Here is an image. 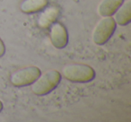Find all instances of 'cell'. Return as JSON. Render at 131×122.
I'll return each instance as SVG.
<instances>
[{
  "mask_svg": "<svg viewBox=\"0 0 131 122\" xmlns=\"http://www.w3.org/2000/svg\"><path fill=\"white\" fill-rule=\"evenodd\" d=\"M61 80V75L55 69L48 70L43 75L40 74L34 83L31 84V92L35 95L44 96L49 94L59 84Z\"/></svg>",
  "mask_w": 131,
  "mask_h": 122,
  "instance_id": "6da1fadb",
  "label": "cell"
},
{
  "mask_svg": "<svg viewBox=\"0 0 131 122\" xmlns=\"http://www.w3.org/2000/svg\"><path fill=\"white\" fill-rule=\"evenodd\" d=\"M62 74L67 80L73 83L85 84L95 78V71L86 64H69L62 69Z\"/></svg>",
  "mask_w": 131,
  "mask_h": 122,
  "instance_id": "7a4b0ae2",
  "label": "cell"
},
{
  "mask_svg": "<svg viewBox=\"0 0 131 122\" xmlns=\"http://www.w3.org/2000/svg\"><path fill=\"white\" fill-rule=\"evenodd\" d=\"M117 27V24L114 18L111 16H107L102 18L97 24L93 33V42L97 45H103L107 43L111 36L114 33Z\"/></svg>",
  "mask_w": 131,
  "mask_h": 122,
  "instance_id": "3957f363",
  "label": "cell"
},
{
  "mask_svg": "<svg viewBox=\"0 0 131 122\" xmlns=\"http://www.w3.org/2000/svg\"><path fill=\"white\" fill-rule=\"evenodd\" d=\"M41 72L37 66H31L17 70L10 77L11 84L15 87H24L31 85L38 79Z\"/></svg>",
  "mask_w": 131,
  "mask_h": 122,
  "instance_id": "277c9868",
  "label": "cell"
},
{
  "mask_svg": "<svg viewBox=\"0 0 131 122\" xmlns=\"http://www.w3.org/2000/svg\"><path fill=\"white\" fill-rule=\"evenodd\" d=\"M49 27V38L51 44L58 49L66 48L68 43V33L65 26L61 23H54Z\"/></svg>",
  "mask_w": 131,
  "mask_h": 122,
  "instance_id": "5b68a950",
  "label": "cell"
},
{
  "mask_svg": "<svg viewBox=\"0 0 131 122\" xmlns=\"http://www.w3.org/2000/svg\"><path fill=\"white\" fill-rule=\"evenodd\" d=\"M59 14V8L57 6H49L47 8L45 7L38 19L39 26L44 28V29L49 28L51 24L56 22Z\"/></svg>",
  "mask_w": 131,
  "mask_h": 122,
  "instance_id": "8992f818",
  "label": "cell"
},
{
  "mask_svg": "<svg viewBox=\"0 0 131 122\" xmlns=\"http://www.w3.org/2000/svg\"><path fill=\"white\" fill-rule=\"evenodd\" d=\"M113 15L117 24L120 26L127 25L131 22V0H127L125 3H122Z\"/></svg>",
  "mask_w": 131,
  "mask_h": 122,
  "instance_id": "52a82bcc",
  "label": "cell"
},
{
  "mask_svg": "<svg viewBox=\"0 0 131 122\" xmlns=\"http://www.w3.org/2000/svg\"><path fill=\"white\" fill-rule=\"evenodd\" d=\"M48 5L49 0H24L20 5V9L24 14L31 15L42 11Z\"/></svg>",
  "mask_w": 131,
  "mask_h": 122,
  "instance_id": "ba28073f",
  "label": "cell"
},
{
  "mask_svg": "<svg viewBox=\"0 0 131 122\" xmlns=\"http://www.w3.org/2000/svg\"><path fill=\"white\" fill-rule=\"evenodd\" d=\"M124 0H102L98 6V12L101 16H112L118 9Z\"/></svg>",
  "mask_w": 131,
  "mask_h": 122,
  "instance_id": "9c48e42d",
  "label": "cell"
},
{
  "mask_svg": "<svg viewBox=\"0 0 131 122\" xmlns=\"http://www.w3.org/2000/svg\"><path fill=\"white\" fill-rule=\"evenodd\" d=\"M6 53V46H5L4 42L2 41V40L0 39V58H2Z\"/></svg>",
  "mask_w": 131,
  "mask_h": 122,
  "instance_id": "30bf717a",
  "label": "cell"
},
{
  "mask_svg": "<svg viewBox=\"0 0 131 122\" xmlns=\"http://www.w3.org/2000/svg\"><path fill=\"white\" fill-rule=\"evenodd\" d=\"M2 109H3V102H2V101L0 100V112L2 111Z\"/></svg>",
  "mask_w": 131,
  "mask_h": 122,
  "instance_id": "8fae6325",
  "label": "cell"
}]
</instances>
